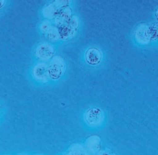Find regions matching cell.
I'll return each mask as SVG.
<instances>
[{
    "label": "cell",
    "instance_id": "cell-1",
    "mask_svg": "<svg viewBox=\"0 0 158 155\" xmlns=\"http://www.w3.org/2000/svg\"><path fill=\"white\" fill-rule=\"evenodd\" d=\"M85 119L89 125L92 126H97L102 121L103 113L99 109L92 108L87 111Z\"/></svg>",
    "mask_w": 158,
    "mask_h": 155
},
{
    "label": "cell",
    "instance_id": "cell-2",
    "mask_svg": "<svg viewBox=\"0 0 158 155\" xmlns=\"http://www.w3.org/2000/svg\"><path fill=\"white\" fill-rule=\"evenodd\" d=\"M63 70V64L59 58H54L48 66L49 77L53 79H57L60 77Z\"/></svg>",
    "mask_w": 158,
    "mask_h": 155
},
{
    "label": "cell",
    "instance_id": "cell-5",
    "mask_svg": "<svg viewBox=\"0 0 158 155\" xmlns=\"http://www.w3.org/2000/svg\"><path fill=\"white\" fill-rule=\"evenodd\" d=\"M100 52L96 49H90L86 54V60L89 64L92 65L98 64L101 60Z\"/></svg>",
    "mask_w": 158,
    "mask_h": 155
},
{
    "label": "cell",
    "instance_id": "cell-3",
    "mask_svg": "<svg viewBox=\"0 0 158 155\" xmlns=\"http://www.w3.org/2000/svg\"><path fill=\"white\" fill-rule=\"evenodd\" d=\"M37 56L40 60L47 61L53 55L52 47L47 43H42L37 47L36 51Z\"/></svg>",
    "mask_w": 158,
    "mask_h": 155
},
{
    "label": "cell",
    "instance_id": "cell-4",
    "mask_svg": "<svg viewBox=\"0 0 158 155\" xmlns=\"http://www.w3.org/2000/svg\"><path fill=\"white\" fill-rule=\"evenodd\" d=\"M33 74L35 78L37 80L46 81L49 77L48 66L43 63L38 64L34 67Z\"/></svg>",
    "mask_w": 158,
    "mask_h": 155
},
{
    "label": "cell",
    "instance_id": "cell-6",
    "mask_svg": "<svg viewBox=\"0 0 158 155\" xmlns=\"http://www.w3.org/2000/svg\"><path fill=\"white\" fill-rule=\"evenodd\" d=\"M5 4V0H0V9L3 7Z\"/></svg>",
    "mask_w": 158,
    "mask_h": 155
}]
</instances>
